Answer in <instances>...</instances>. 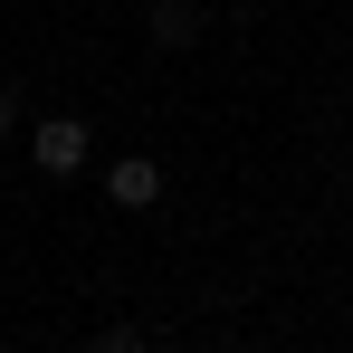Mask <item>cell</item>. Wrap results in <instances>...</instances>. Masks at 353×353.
<instances>
[{"label": "cell", "mask_w": 353, "mask_h": 353, "mask_svg": "<svg viewBox=\"0 0 353 353\" xmlns=\"http://www.w3.org/2000/svg\"><path fill=\"white\" fill-rule=\"evenodd\" d=\"M0 134H10V96H0Z\"/></svg>", "instance_id": "obj_5"}, {"label": "cell", "mask_w": 353, "mask_h": 353, "mask_svg": "<svg viewBox=\"0 0 353 353\" xmlns=\"http://www.w3.org/2000/svg\"><path fill=\"white\" fill-rule=\"evenodd\" d=\"M105 201H115V210H153V201H163V163H143V153L105 163Z\"/></svg>", "instance_id": "obj_2"}, {"label": "cell", "mask_w": 353, "mask_h": 353, "mask_svg": "<svg viewBox=\"0 0 353 353\" xmlns=\"http://www.w3.org/2000/svg\"><path fill=\"white\" fill-rule=\"evenodd\" d=\"M29 163H39V172H86V124H77V115H48V124H39V134H29Z\"/></svg>", "instance_id": "obj_1"}, {"label": "cell", "mask_w": 353, "mask_h": 353, "mask_svg": "<svg viewBox=\"0 0 353 353\" xmlns=\"http://www.w3.org/2000/svg\"><path fill=\"white\" fill-rule=\"evenodd\" d=\"M96 353H143V334H96Z\"/></svg>", "instance_id": "obj_4"}, {"label": "cell", "mask_w": 353, "mask_h": 353, "mask_svg": "<svg viewBox=\"0 0 353 353\" xmlns=\"http://www.w3.org/2000/svg\"><path fill=\"white\" fill-rule=\"evenodd\" d=\"M201 39V0H153V48H191Z\"/></svg>", "instance_id": "obj_3"}]
</instances>
